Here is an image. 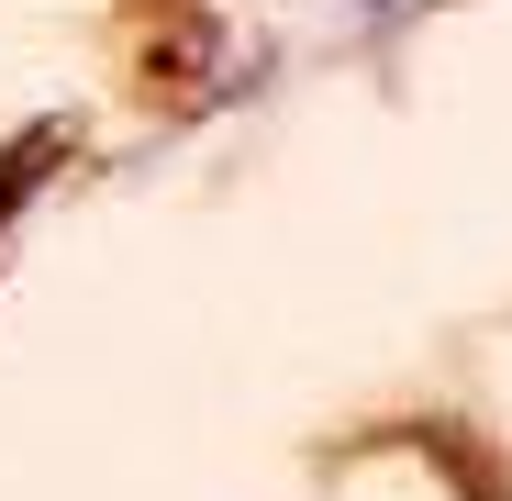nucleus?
I'll use <instances>...</instances> for the list:
<instances>
[{"label":"nucleus","mask_w":512,"mask_h":501,"mask_svg":"<svg viewBox=\"0 0 512 501\" xmlns=\"http://www.w3.org/2000/svg\"><path fill=\"white\" fill-rule=\"evenodd\" d=\"M45 156H56V123H34V134H23V156L0 167V223H12V201L34 190V167H45Z\"/></svg>","instance_id":"obj_1"}]
</instances>
